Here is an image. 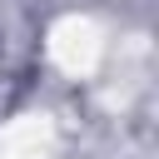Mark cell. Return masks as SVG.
<instances>
[{
	"label": "cell",
	"mask_w": 159,
	"mask_h": 159,
	"mask_svg": "<svg viewBox=\"0 0 159 159\" xmlns=\"http://www.w3.org/2000/svg\"><path fill=\"white\" fill-rule=\"evenodd\" d=\"M99 55H104V40H99V25H94V20L70 15V20H60V25L50 30V60H55L65 75H89V70L99 65Z\"/></svg>",
	"instance_id": "6da1fadb"
}]
</instances>
